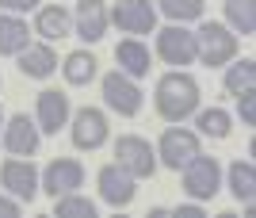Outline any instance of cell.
I'll return each mask as SVG.
<instances>
[{
	"mask_svg": "<svg viewBox=\"0 0 256 218\" xmlns=\"http://www.w3.org/2000/svg\"><path fill=\"white\" fill-rule=\"evenodd\" d=\"M199 80L192 73H184V69H172L157 80V92H153V104H157V115L164 122H184L192 119L195 111H199Z\"/></svg>",
	"mask_w": 256,
	"mask_h": 218,
	"instance_id": "obj_1",
	"label": "cell"
},
{
	"mask_svg": "<svg viewBox=\"0 0 256 218\" xmlns=\"http://www.w3.org/2000/svg\"><path fill=\"white\" fill-rule=\"evenodd\" d=\"M237 58V34L226 27V23L206 20L199 31H195V62H203L210 69H222Z\"/></svg>",
	"mask_w": 256,
	"mask_h": 218,
	"instance_id": "obj_2",
	"label": "cell"
},
{
	"mask_svg": "<svg viewBox=\"0 0 256 218\" xmlns=\"http://www.w3.org/2000/svg\"><path fill=\"white\" fill-rule=\"evenodd\" d=\"M180 172H184V196L195 199V203H206V199H214L222 192V164H218V157H206L203 150Z\"/></svg>",
	"mask_w": 256,
	"mask_h": 218,
	"instance_id": "obj_3",
	"label": "cell"
},
{
	"mask_svg": "<svg viewBox=\"0 0 256 218\" xmlns=\"http://www.w3.org/2000/svg\"><path fill=\"white\" fill-rule=\"evenodd\" d=\"M115 164L126 168L134 180H150L157 172V150L146 138H138V134H122L115 142Z\"/></svg>",
	"mask_w": 256,
	"mask_h": 218,
	"instance_id": "obj_4",
	"label": "cell"
},
{
	"mask_svg": "<svg viewBox=\"0 0 256 218\" xmlns=\"http://www.w3.org/2000/svg\"><path fill=\"white\" fill-rule=\"evenodd\" d=\"M107 20L115 23L122 34L138 38V34H153L157 31V4L153 0H118L107 12Z\"/></svg>",
	"mask_w": 256,
	"mask_h": 218,
	"instance_id": "obj_5",
	"label": "cell"
},
{
	"mask_svg": "<svg viewBox=\"0 0 256 218\" xmlns=\"http://www.w3.org/2000/svg\"><path fill=\"white\" fill-rule=\"evenodd\" d=\"M100 88H104V104L115 111V115H122V119H134V115L142 111V104H146V100H142L138 80H130V76L118 73V69H111Z\"/></svg>",
	"mask_w": 256,
	"mask_h": 218,
	"instance_id": "obj_6",
	"label": "cell"
},
{
	"mask_svg": "<svg viewBox=\"0 0 256 218\" xmlns=\"http://www.w3.org/2000/svg\"><path fill=\"white\" fill-rule=\"evenodd\" d=\"M195 153H199V134L188 130V126H168V130L160 134V142H157V164L180 172Z\"/></svg>",
	"mask_w": 256,
	"mask_h": 218,
	"instance_id": "obj_7",
	"label": "cell"
},
{
	"mask_svg": "<svg viewBox=\"0 0 256 218\" xmlns=\"http://www.w3.org/2000/svg\"><path fill=\"white\" fill-rule=\"evenodd\" d=\"M0 188L20 203H31L38 196V168L31 157H8L0 164Z\"/></svg>",
	"mask_w": 256,
	"mask_h": 218,
	"instance_id": "obj_8",
	"label": "cell"
},
{
	"mask_svg": "<svg viewBox=\"0 0 256 218\" xmlns=\"http://www.w3.org/2000/svg\"><path fill=\"white\" fill-rule=\"evenodd\" d=\"M0 142H4V150H8L12 157H34V153H38V142H42V130H38V122H34L27 111H20V115L4 119Z\"/></svg>",
	"mask_w": 256,
	"mask_h": 218,
	"instance_id": "obj_9",
	"label": "cell"
},
{
	"mask_svg": "<svg viewBox=\"0 0 256 218\" xmlns=\"http://www.w3.org/2000/svg\"><path fill=\"white\" fill-rule=\"evenodd\" d=\"M80 184H84V164L73 161V157H58V161H50L42 172H38V192H46L50 199L69 196V192H76Z\"/></svg>",
	"mask_w": 256,
	"mask_h": 218,
	"instance_id": "obj_10",
	"label": "cell"
},
{
	"mask_svg": "<svg viewBox=\"0 0 256 218\" xmlns=\"http://www.w3.org/2000/svg\"><path fill=\"white\" fill-rule=\"evenodd\" d=\"M157 58L164 66H192L195 62V31H188L184 23H172V27L157 31Z\"/></svg>",
	"mask_w": 256,
	"mask_h": 218,
	"instance_id": "obj_11",
	"label": "cell"
},
{
	"mask_svg": "<svg viewBox=\"0 0 256 218\" xmlns=\"http://www.w3.org/2000/svg\"><path fill=\"white\" fill-rule=\"evenodd\" d=\"M96 184H100V196H104V203H107V207H115V210L130 207V203H134V196H138V188H134L138 180H134L126 168H118L115 161L100 168Z\"/></svg>",
	"mask_w": 256,
	"mask_h": 218,
	"instance_id": "obj_12",
	"label": "cell"
},
{
	"mask_svg": "<svg viewBox=\"0 0 256 218\" xmlns=\"http://www.w3.org/2000/svg\"><path fill=\"white\" fill-rule=\"evenodd\" d=\"M73 119V126H69V138H73L76 150H100V146L107 142V134H111V126H107V115L100 108H80L76 115H69Z\"/></svg>",
	"mask_w": 256,
	"mask_h": 218,
	"instance_id": "obj_13",
	"label": "cell"
},
{
	"mask_svg": "<svg viewBox=\"0 0 256 218\" xmlns=\"http://www.w3.org/2000/svg\"><path fill=\"white\" fill-rule=\"evenodd\" d=\"M69 96L58 92V88H42L38 100H34V122L42 134H58L62 126H69Z\"/></svg>",
	"mask_w": 256,
	"mask_h": 218,
	"instance_id": "obj_14",
	"label": "cell"
},
{
	"mask_svg": "<svg viewBox=\"0 0 256 218\" xmlns=\"http://www.w3.org/2000/svg\"><path fill=\"white\" fill-rule=\"evenodd\" d=\"M107 23H111V20H107V4H104V0H80V4H76V12H73V27H76V34H80L88 46L104 42Z\"/></svg>",
	"mask_w": 256,
	"mask_h": 218,
	"instance_id": "obj_15",
	"label": "cell"
},
{
	"mask_svg": "<svg viewBox=\"0 0 256 218\" xmlns=\"http://www.w3.org/2000/svg\"><path fill=\"white\" fill-rule=\"evenodd\" d=\"M115 62H118V73H126L130 80H142V76H150L153 54L142 38H122L115 46Z\"/></svg>",
	"mask_w": 256,
	"mask_h": 218,
	"instance_id": "obj_16",
	"label": "cell"
},
{
	"mask_svg": "<svg viewBox=\"0 0 256 218\" xmlns=\"http://www.w3.org/2000/svg\"><path fill=\"white\" fill-rule=\"evenodd\" d=\"M34 34H42L46 42H58L65 34H73V16L62 4H42L34 16Z\"/></svg>",
	"mask_w": 256,
	"mask_h": 218,
	"instance_id": "obj_17",
	"label": "cell"
},
{
	"mask_svg": "<svg viewBox=\"0 0 256 218\" xmlns=\"http://www.w3.org/2000/svg\"><path fill=\"white\" fill-rule=\"evenodd\" d=\"M100 73V62L92 50H73V54L62 62V76H65V84H73V88H84L92 84Z\"/></svg>",
	"mask_w": 256,
	"mask_h": 218,
	"instance_id": "obj_18",
	"label": "cell"
},
{
	"mask_svg": "<svg viewBox=\"0 0 256 218\" xmlns=\"http://www.w3.org/2000/svg\"><path fill=\"white\" fill-rule=\"evenodd\" d=\"M31 46V27L20 16H0V54L4 58H20Z\"/></svg>",
	"mask_w": 256,
	"mask_h": 218,
	"instance_id": "obj_19",
	"label": "cell"
},
{
	"mask_svg": "<svg viewBox=\"0 0 256 218\" xmlns=\"http://www.w3.org/2000/svg\"><path fill=\"white\" fill-rule=\"evenodd\" d=\"M226 176H230V196H234L245 210H252V199H256V168H252V161H234L226 168Z\"/></svg>",
	"mask_w": 256,
	"mask_h": 218,
	"instance_id": "obj_20",
	"label": "cell"
},
{
	"mask_svg": "<svg viewBox=\"0 0 256 218\" xmlns=\"http://www.w3.org/2000/svg\"><path fill=\"white\" fill-rule=\"evenodd\" d=\"M20 73L23 76H34V80H46V76L58 73V54H54L46 42L27 46V50L20 54Z\"/></svg>",
	"mask_w": 256,
	"mask_h": 218,
	"instance_id": "obj_21",
	"label": "cell"
},
{
	"mask_svg": "<svg viewBox=\"0 0 256 218\" xmlns=\"http://www.w3.org/2000/svg\"><path fill=\"white\" fill-rule=\"evenodd\" d=\"M195 126H199L195 134L222 142V138H230V130H234V119H230V111H222V108H206V111H195Z\"/></svg>",
	"mask_w": 256,
	"mask_h": 218,
	"instance_id": "obj_22",
	"label": "cell"
},
{
	"mask_svg": "<svg viewBox=\"0 0 256 218\" xmlns=\"http://www.w3.org/2000/svg\"><path fill=\"white\" fill-rule=\"evenodd\" d=\"M226 20L237 34L256 31V0H226Z\"/></svg>",
	"mask_w": 256,
	"mask_h": 218,
	"instance_id": "obj_23",
	"label": "cell"
},
{
	"mask_svg": "<svg viewBox=\"0 0 256 218\" xmlns=\"http://www.w3.org/2000/svg\"><path fill=\"white\" fill-rule=\"evenodd\" d=\"M256 80V62L252 58H241V62H234V66H226V76H222V84L230 96H237V92H245V88H252Z\"/></svg>",
	"mask_w": 256,
	"mask_h": 218,
	"instance_id": "obj_24",
	"label": "cell"
},
{
	"mask_svg": "<svg viewBox=\"0 0 256 218\" xmlns=\"http://www.w3.org/2000/svg\"><path fill=\"white\" fill-rule=\"evenodd\" d=\"M172 23H192V20H203V0H153Z\"/></svg>",
	"mask_w": 256,
	"mask_h": 218,
	"instance_id": "obj_25",
	"label": "cell"
},
{
	"mask_svg": "<svg viewBox=\"0 0 256 218\" xmlns=\"http://www.w3.org/2000/svg\"><path fill=\"white\" fill-rule=\"evenodd\" d=\"M54 214L58 218H96V203L84 199V196H76V192H69V196L54 199Z\"/></svg>",
	"mask_w": 256,
	"mask_h": 218,
	"instance_id": "obj_26",
	"label": "cell"
},
{
	"mask_svg": "<svg viewBox=\"0 0 256 218\" xmlns=\"http://www.w3.org/2000/svg\"><path fill=\"white\" fill-rule=\"evenodd\" d=\"M237 115H241L245 126H252V122H256V92H252V88L237 92Z\"/></svg>",
	"mask_w": 256,
	"mask_h": 218,
	"instance_id": "obj_27",
	"label": "cell"
},
{
	"mask_svg": "<svg viewBox=\"0 0 256 218\" xmlns=\"http://www.w3.org/2000/svg\"><path fill=\"white\" fill-rule=\"evenodd\" d=\"M38 4H42V0H0V8L12 12V16H16V12H31V8H38Z\"/></svg>",
	"mask_w": 256,
	"mask_h": 218,
	"instance_id": "obj_28",
	"label": "cell"
},
{
	"mask_svg": "<svg viewBox=\"0 0 256 218\" xmlns=\"http://www.w3.org/2000/svg\"><path fill=\"white\" fill-rule=\"evenodd\" d=\"M20 199H12V196H0V218H20Z\"/></svg>",
	"mask_w": 256,
	"mask_h": 218,
	"instance_id": "obj_29",
	"label": "cell"
},
{
	"mask_svg": "<svg viewBox=\"0 0 256 218\" xmlns=\"http://www.w3.org/2000/svg\"><path fill=\"white\" fill-rule=\"evenodd\" d=\"M172 214H176V218H203V207H199V203L192 199V203H184V207H176Z\"/></svg>",
	"mask_w": 256,
	"mask_h": 218,
	"instance_id": "obj_30",
	"label": "cell"
},
{
	"mask_svg": "<svg viewBox=\"0 0 256 218\" xmlns=\"http://www.w3.org/2000/svg\"><path fill=\"white\" fill-rule=\"evenodd\" d=\"M0 130H4V108H0Z\"/></svg>",
	"mask_w": 256,
	"mask_h": 218,
	"instance_id": "obj_31",
	"label": "cell"
}]
</instances>
